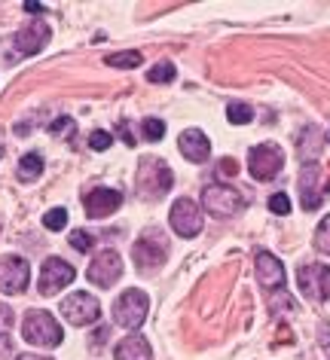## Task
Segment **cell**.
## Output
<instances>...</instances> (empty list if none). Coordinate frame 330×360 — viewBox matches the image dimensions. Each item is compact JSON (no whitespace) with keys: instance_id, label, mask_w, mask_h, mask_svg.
Returning a JSON list of instances; mask_svg holds the SVG:
<instances>
[{"instance_id":"1","label":"cell","mask_w":330,"mask_h":360,"mask_svg":"<svg viewBox=\"0 0 330 360\" xmlns=\"http://www.w3.org/2000/svg\"><path fill=\"white\" fill-rule=\"evenodd\" d=\"M202 205H205V211H208L211 217H220V220H227V217H233V214L245 211L242 193L233 190V186H224V184H208L205 186L202 190Z\"/></svg>"},{"instance_id":"2","label":"cell","mask_w":330,"mask_h":360,"mask_svg":"<svg viewBox=\"0 0 330 360\" xmlns=\"http://www.w3.org/2000/svg\"><path fill=\"white\" fill-rule=\"evenodd\" d=\"M174 174L163 159H144L138 168V193H144L147 199H159L172 190Z\"/></svg>"},{"instance_id":"3","label":"cell","mask_w":330,"mask_h":360,"mask_svg":"<svg viewBox=\"0 0 330 360\" xmlns=\"http://www.w3.org/2000/svg\"><path fill=\"white\" fill-rule=\"evenodd\" d=\"M22 333H25V339L37 348H58L61 345V327L49 311H31L22 323Z\"/></svg>"},{"instance_id":"4","label":"cell","mask_w":330,"mask_h":360,"mask_svg":"<svg viewBox=\"0 0 330 360\" xmlns=\"http://www.w3.org/2000/svg\"><path fill=\"white\" fill-rule=\"evenodd\" d=\"M147 311H150V300H147V293H141V290H126L120 296L117 302H113V321L120 323V327H126V330H135L144 323L147 318Z\"/></svg>"},{"instance_id":"5","label":"cell","mask_w":330,"mask_h":360,"mask_svg":"<svg viewBox=\"0 0 330 360\" xmlns=\"http://www.w3.org/2000/svg\"><path fill=\"white\" fill-rule=\"evenodd\" d=\"M284 165V153L279 143H257L248 153V171L254 180H272Z\"/></svg>"},{"instance_id":"6","label":"cell","mask_w":330,"mask_h":360,"mask_svg":"<svg viewBox=\"0 0 330 360\" xmlns=\"http://www.w3.org/2000/svg\"><path fill=\"white\" fill-rule=\"evenodd\" d=\"M28 278H31V266L25 257H4L0 259V293L6 296H15L28 287Z\"/></svg>"},{"instance_id":"7","label":"cell","mask_w":330,"mask_h":360,"mask_svg":"<svg viewBox=\"0 0 330 360\" xmlns=\"http://www.w3.org/2000/svg\"><path fill=\"white\" fill-rule=\"evenodd\" d=\"M61 314H65L68 323H74V327H86V323L98 321V314H101V305L92 293H70L65 302H61Z\"/></svg>"},{"instance_id":"8","label":"cell","mask_w":330,"mask_h":360,"mask_svg":"<svg viewBox=\"0 0 330 360\" xmlns=\"http://www.w3.org/2000/svg\"><path fill=\"white\" fill-rule=\"evenodd\" d=\"M168 220H172V229L181 238H193V236H199L202 232V211H199V205H196L193 199H177L172 205Z\"/></svg>"},{"instance_id":"9","label":"cell","mask_w":330,"mask_h":360,"mask_svg":"<svg viewBox=\"0 0 330 360\" xmlns=\"http://www.w3.org/2000/svg\"><path fill=\"white\" fill-rule=\"evenodd\" d=\"M74 278H77L74 266L65 263L61 257H49L46 263H43V269H40V293L43 296H56L61 287H68Z\"/></svg>"},{"instance_id":"10","label":"cell","mask_w":330,"mask_h":360,"mask_svg":"<svg viewBox=\"0 0 330 360\" xmlns=\"http://www.w3.org/2000/svg\"><path fill=\"white\" fill-rule=\"evenodd\" d=\"M120 275H122V259H120L117 250H101L86 272L89 284H95V287H113Z\"/></svg>"},{"instance_id":"11","label":"cell","mask_w":330,"mask_h":360,"mask_svg":"<svg viewBox=\"0 0 330 360\" xmlns=\"http://www.w3.org/2000/svg\"><path fill=\"white\" fill-rule=\"evenodd\" d=\"M297 278H300V290L306 293L309 300H315V302L330 300V269L327 266H318V263L303 266Z\"/></svg>"},{"instance_id":"12","label":"cell","mask_w":330,"mask_h":360,"mask_svg":"<svg viewBox=\"0 0 330 360\" xmlns=\"http://www.w3.org/2000/svg\"><path fill=\"white\" fill-rule=\"evenodd\" d=\"M120 205H122V193L120 190H107V186H98V190L83 195V208H86L89 217H95V220L110 217Z\"/></svg>"},{"instance_id":"13","label":"cell","mask_w":330,"mask_h":360,"mask_svg":"<svg viewBox=\"0 0 330 360\" xmlns=\"http://www.w3.org/2000/svg\"><path fill=\"white\" fill-rule=\"evenodd\" d=\"M132 257H135V269L141 275H153L159 272V266L165 263V248L153 238H141L135 248H132Z\"/></svg>"},{"instance_id":"14","label":"cell","mask_w":330,"mask_h":360,"mask_svg":"<svg viewBox=\"0 0 330 360\" xmlns=\"http://www.w3.org/2000/svg\"><path fill=\"white\" fill-rule=\"evenodd\" d=\"M46 43H49V28L43 22H31L28 28L13 37V52L15 56H37Z\"/></svg>"},{"instance_id":"15","label":"cell","mask_w":330,"mask_h":360,"mask_svg":"<svg viewBox=\"0 0 330 360\" xmlns=\"http://www.w3.org/2000/svg\"><path fill=\"white\" fill-rule=\"evenodd\" d=\"M284 278H288V275H284V266L272 254L260 250V254H257V281H260L266 290H281Z\"/></svg>"},{"instance_id":"16","label":"cell","mask_w":330,"mask_h":360,"mask_svg":"<svg viewBox=\"0 0 330 360\" xmlns=\"http://www.w3.org/2000/svg\"><path fill=\"white\" fill-rule=\"evenodd\" d=\"M177 147H181V156L190 162H208L211 156V143L205 138V131L199 129H186L181 134V141H177Z\"/></svg>"},{"instance_id":"17","label":"cell","mask_w":330,"mask_h":360,"mask_svg":"<svg viewBox=\"0 0 330 360\" xmlns=\"http://www.w3.org/2000/svg\"><path fill=\"white\" fill-rule=\"evenodd\" d=\"M300 193H303V208L315 211L321 205V184H318V165H303L300 174Z\"/></svg>"},{"instance_id":"18","label":"cell","mask_w":330,"mask_h":360,"mask_svg":"<svg viewBox=\"0 0 330 360\" xmlns=\"http://www.w3.org/2000/svg\"><path fill=\"white\" fill-rule=\"evenodd\" d=\"M117 360H153L150 342L144 336H129L126 342L117 345Z\"/></svg>"},{"instance_id":"19","label":"cell","mask_w":330,"mask_h":360,"mask_svg":"<svg viewBox=\"0 0 330 360\" xmlns=\"http://www.w3.org/2000/svg\"><path fill=\"white\" fill-rule=\"evenodd\" d=\"M40 174H43V156L40 153H28V156L19 159V180L31 184V180H37Z\"/></svg>"},{"instance_id":"20","label":"cell","mask_w":330,"mask_h":360,"mask_svg":"<svg viewBox=\"0 0 330 360\" xmlns=\"http://www.w3.org/2000/svg\"><path fill=\"white\" fill-rule=\"evenodd\" d=\"M110 68H141V52L129 49V52H113V56L104 58Z\"/></svg>"},{"instance_id":"21","label":"cell","mask_w":330,"mask_h":360,"mask_svg":"<svg viewBox=\"0 0 330 360\" xmlns=\"http://www.w3.org/2000/svg\"><path fill=\"white\" fill-rule=\"evenodd\" d=\"M147 79H150V83H172V79H174V65H172V61H159L156 68L147 70Z\"/></svg>"},{"instance_id":"22","label":"cell","mask_w":330,"mask_h":360,"mask_svg":"<svg viewBox=\"0 0 330 360\" xmlns=\"http://www.w3.org/2000/svg\"><path fill=\"white\" fill-rule=\"evenodd\" d=\"M227 120L233 122V125H248L254 120V110L248 104H229L227 107Z\"/></svg>"},{"instance_id":"23","label":"cell","mask_w":330,"mask_h":360,"mask_svg":"<svg viewBox=\"0 0 330 360\" xmlns=\"http://www.w3.org/2000/svg\"><path fill=\"white\" fill-rule=\"evenodd\" d=\"M43 226L52 229V232H58V229H65L68 226V211L65 208H52L43 214Z\"/></svg>"},{"instance_id":"24","label":"cell","mask_w":330,"mask_h":360,"mask_svg":"<svg viewBox=\"0 0 330 360\" xmlns=\"http://www.w3.org/2000/svg\"><path fill=\"white\" fill-rule=\"evenodd\" d=\"M315 248L321 250V254L330 257V217L321 220V226L315 229Z\"/></svg>"},{"instance_id":"25","label":"cell","mask_w":330,"mask_h":360,"mask_svg":"<svg viewBox=\"0 0 330 360\" xmlns=\"http://www.w3.org/2000/svg\"><path fill=\"white\" fill-rule=\"evenodd\" d=\"M141 129H144V138L147 141H159L165 134V122L163 120H144V125H141Z\"/></svg>"},{"instance_id":"26","label":"cell","mask_w":330,"mask_h":360,"mask_svg":"<svg viewBox=\"0 0 330 360\" xmlns=\"http://www.w3.org/2000/svg\"><path fill=\"white\" fill-rule=\"evenodd\" d=\"M92 236H89V232H83V229H74L70 232V245H74L77 250H83V254H89V250H92Z\"/></svg>"},{"instance_id":"27","label":"cell","mask_w":330,"mask_h":360,"mask_svg":"<svg viewBox=\"0 0 330 360\" xmlns=\"http://www.w3.org/2000/svg\"><path fill=\"white\" fill-rule=\"evenodd\" d=\"M269 211L272 214H291V199L284 193H275L269 199Z\"/></svg>"},{"instance_id":"28","label":"cell","mask_w":330,"mask_h":360,"mask_svg":"<svg viewBox=\"0 0 330 360\" xmlns=\"http://www.w3.org/2000/svg\"><path fill=\"white\" fill-rule=\"evenodd\" d=\"M74 129H77L74 120H68V116H58V120L49 125V134H74Z\"/></svg>"},{"instance_id":"29","label":"cell","mask_w":330,"mask_h":360,"mask_svg":"<svg viewBox=\"0 0 330 360\" xmlns=\"http://www.w3.org/2000/svg\"><path fill=\"white\" fill-rule=\"evenodd\" d=\"M113 143V138L107 131H92V138H89V147L92 150H107Z\"/></svg>"},{"instance_id":"30","label":"cell","mask_w":330,"mask_h":360,"mask_svg":"<svg viewBox=\"0 0 330 360\" xmlns=\"http://www.w3.org/2000/svg\"><path fill=\"white\" fill-rule=\"evenodd\" d=\"M0 360H13V339L0 333Z\"/></svg>"},{"instance_id":"31","label":"cell","mask_w":330,"mask_h":360,"mask_svg":"<svg viewBox=\"0 0 330 360\" xmlns=\"http://www.w3.org/2000/svg\"><path fill=\"white\" fill-rule=\"evenodd\" d=\"M272 309H293V300L291 296H279V300H272Z\"/></svg>"},{"instance_id":"32","label":"cell","mask_w":330,"mask_h":360,"mask_svg":"<svg viewBox=\"0 0 330 360\" xmlns=\"http://www.w3.org/2000/svg\"><path fill=\"white\" fill-rule=\"evenodd\" d=\"M220 171H224V174H236V162L233 159H224V162H220Z\"/></svg>"},{"instance_id":"33","label":"cell","mask_w":330,"mask_h":360,"mask_svg":"<svg viewBox=\"0 0 330 360\" xmlns=\"http://www.w3.org/2000/svg\"><path fill=\"white\" fill-rule=\"evenodd\" d=\"M120 131H122V138H126L129 147H135V138H132V134H129V122H120Z\"/></svg>"},{"instance_id":"34","label":"cell","mask_w":330,"mask_h":360,"mask_svg":"<svg viewBox=\"0 0 330 360\" xmlns=\"http://www.w3.org/2000/svg\"><path fill=\"white\" fill-rule=\"evenodd\" d=\"M25 13H43L40 4H25Z\"/></svg>"},{"instance_id":"35","label":"cell","mask_w":330,"mask_h":360,"mask_svg":"<svg viewBox=\"0 0 330 360\" xmlns=\"http://www.w3.org/2000/svg\"><path fill=\"white\" fill-rule=\"evenodd\" d=\"M19 360H43V357H34V354H22Z\"/></svg>"},{"instance_id":"36","label":"cell","mask_w":330,"mask_h":360,"mask_svg":"<svg viewBox=\"0 0 330 360\" xmlns=\"http://www.w3.org/2000/svg\"><path fill=\"white\" fill-rule=\"evenodd\" d=\"M4 311H6V309H4V305H0V318H4Z\"/></svg>"},{"instance_id":"37","label":"cell","mask_w":330,"mask_h":360,"mask_svg":"<svg viewBox=\"0 0 330 360\" xmlns=\"http://www.w3.org/2000/svg\"><path fill=\"white\" fill-rule=\"evenodd\" d=\"M0 156H4V147H0Z\"/></svg>"}]
</instances>
